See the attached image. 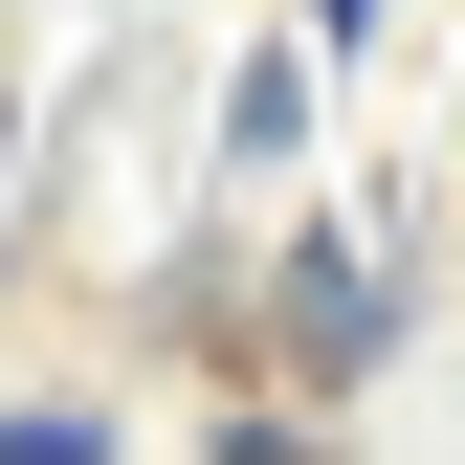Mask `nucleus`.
Wrapping results in <instances>:
<instances>
[{
    "mask_svg": "<svg viewBox=\"0 0 465 465\" xmlns=\"http://www.w3.org/2000/svg\"><path fill=\"white\" fill-rule=\"evenodd\" d=\"M266 311H288V355H311V377H355V355H377V244H355V222H332V244H288Z\"/></svg>",
    "mask_w": 465,
    "mask_h": 465,
    "instance_id": "f257e3e1",
    "label": "nucleus"
},
{
    "mask_svg": "<svg viewBox=\"0 0 465 465\" xmlns=\"http://www.w3.org/2000/svg\"><path fill=\"white\" fill-rule=\"evenodd\" d=\"M222 155H244V178H288V155H311V45H266V67L222 89Z\"/></svg>",
    "mask_w": 465,
    "mask_h": 465,
    "instance_id": "f03ea898",
    "label": "nucleus"
},
{
    "mask_svg": "<svg viewBox=\"0 0 465 465\" xmlns=\"http://www.w3.org/2000/svg\"><path fill=\"white\" fill-rule=\"evenodd\" d=\"M311 45H377V0H311Z\"/></svg>",
    "mask_w": 465,
    "mask_h": 465,
    "instance_id": "7ed1b4c3",
    "label": "nucleus"
}]
</instances>
